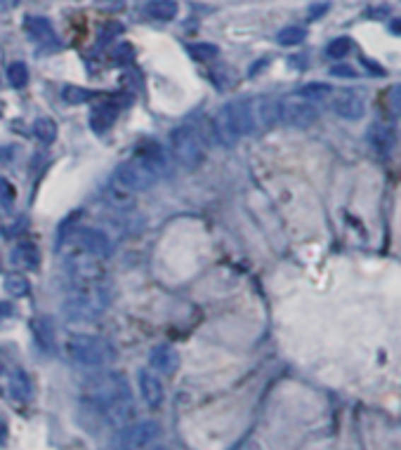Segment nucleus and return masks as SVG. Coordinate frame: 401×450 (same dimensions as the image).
<instances>
[{"label":"nucleus","mask_w":401,"mask_h":450,"mask_svg":"<svg viewBox=\"0 0 401 450\" xmlns=\"http://www.w3.org/2000/svg\"><path fill=\"white\" fill-rule=\"evenodd\" d=\"M137 382H139V391H142L146 405H149V408H158L161 403H163V384H161V379L153 375V372L139 370Z\"/></svg>","instance_id":"obj_13"},{"label":"nucleus","mask_w":401,"mask_h":450,"mask_svg":"<svg viewBox=\"0 0 401 450\" xmlns=\"http://www.w3.org/2000/svg\"><path fill=\"white\" fill-rule=\"evenodd\" d=\"M390 29H392L394 33H401V19H394V22L390 24Z\"/></svg>","instance_id":"obj_34"},{"label":"nucleus","mask_w":401,"mask_h":450,"mask_svg":"<svg viewBox=\"0 0 401 450\" xmlns=\"http://www.w3.org/2000/svg\"><path fill=\"white\" fill-rule=\"evenodd\" d=\"M149 450H165V448H149Z\"/></svg>","instance_id":"obj_35"},{"label":"nucleus","mask_w":401,"mask_h":450,"mask_svg":"<svg viewBox=\"0 0 401 450\" xmlns=\"http://www.w3.org/2000/svg\"><path fill=\"white\" fill-rule=\"evenodd\" d=\"M86 403L90 410L107 422L111 427H125L135 418V401H132L130 384L125 382L123 375L104 372L86 384Z\"/></svg>","instance_id":"obj_1"},{"label":"nucleus","mask_w":401,"mask_h":450,"mask_svg":"<svg viewBox=\"0 0 401 450\" xmlns=\"http://www.w3.org/2000/svg\"><path fill=\"white\" fill-rule=\"evenodd\" d=\"M66 356L83 368H104L116 358V349L109 340L97 335H71L64 344Z\"/></svg>","instance_id":"obj_5"},{"label":"nucleus","mask_w":401,"mask_h":450,"mask_svg":"<svg viewBox=\"0 0 401 450\" xmlns=\"http://www.w3.org/2000/svg\"><path fill=\"white\" fill-rule=\"evenodd\" d=\"M165 172V158L158 144L142 146L130 160L116 167L114 182L123 191H146Z\"/></svg>","instance_id":"obj_2"},{"label":"nucleus","mask_w":401,"mask_h":450,"mask_svg":"<svg viewBox=\"0 0 401 450\" xmlns=\"http://www.w3.org/2000/svg\"><path fill=\"white\" fill-rule=\"evenodd\" d=\"M170 151L185 170H196L206 158V146L192 125H180L170 132Z\"/></svg>","instance_id":"obj_6"},{"label":"nucleus","mask_w":401,"mask_h":450,"mask_svg":"<svg viewBox=\"0 0 401 450\" xmlns=\"http://www.w3.org/2000/svg\"><path fill=\"white\" fill-rule=\"evenodd\" d=\"M178 3L175 0H149L146 3V17L156 19V22H173L175 17H178Z\"/></svg>","instance_id":"obj_17"},{"label":"nucleus","mask_w":401,"mask_h":450,"mask_svg":"<svg viewBox=\"0 0 401 450\" xmlns=\"http://www.w3.org/2000/svg\"><path fill=\"white\" fill-rule=\"evenodd\" d=\"M109 292L102 280H88V283H74V292L62 304V314L71 323H93L107 312Z\"/></svg>","instance_id":"obj_3"},{"label":"nucleus","mask_w":401,"mask_h":450,"mask_svg":"<svg viewBox=\"0 0 401 450\" xmlns=\"http://www.w3.org/2000/svg\"><path fill=\"white\" fill-rule=\"evenodd\" d=\"M5 434H8V425H5V422L0 420V443L5 441Z\"/></svg>","instance_id":"obj_33"},{"label":"nucleus","mask_w":401,"mask_h":450,"mask_svg":"<svg viewBox=\"0 0 401 450\" xmlns=\"http://www.w3.org/2000/svg\"><path fill=\"white\" fill-rule=\"evenodd\" d=\"M12 201H15V189H12L8 179L0 177V203L3 206H12Z\"/></svg>","instance_id":"obj_28"},{"label":"nucleus","mask_w":401,"mask_h":450,"mask_svg":"<svg viewBox=\"0 0 401 450\" xmlns=\"http://www.w3.org/2000/svg\"><path fill=\"white\" fill-rule=\"evenodd\" d=\"M305 36H307V31L302 29V26H286V29L279 31L277 40H279L281 45L291 47V45H300L302 40H305Z\"/></svg>","instance_id":"obj_22"},{"label":"nucleus","mask_w":401,"mask_h":450,"mask_svg":"<svg viewBox=\"0 0 401 450\" xmlns=\"http://www.w3.org/2000/svg\"><path fill=\"white\" fill-rule=\"evenodd\" d=\"M64 102H69V104H86V102H90L93 100V93H90V90H86V88H76V85H66L64 88Z\"/></svg>","instance_id":"obj_27"},{"label":"nucleus","mask_w":401,"mask_h":450,"mask_svg":"<svg viewBox=\"0 0 401 450\" xmlns=\"http://www.w3.org/2000/svg\"><path fill=\"white\" fill-rule=\"evenodd\" d=\"M8 81L12 88L22 90L26 88V83H29V69H26V64H22V61H15V64H10L8 69Z\"/></svg>","instance_id":"obj_23"},{"label":"nucleus","mask_w":401,"mask_h":450,"mask_svg":"<svg viewBox=\"0 0 401 450\" xmlns=\"http://www.w3.org/2000/svg\"><path fill=\"white\" fill-rule=\"evenodd\" d=\"M390 102H392V109L401 116V83L390 90Z\"/></svg>","instance_id":"obj_31"},{"label":"nucleus","mask_w":401,"mask_h":450,"mask_svg":"<svg viewBox=\"0 0 401 450\" xmlns=\"http://www.w3.org/2000/svg\"><path fill=\"white\" fill-rule=\"evenodd\" d=\"M189 54H192L196 61H210L220 54V50H217V45H210V43H194L189 45Z\"/></svg>","instance_id":"obj_26"},{"label":"nucleus","mask_w":401,"mask_h":450,"mask_svg":"<svg viewBox=\"0 0 401 450\" xmlns=\"http://www.w3.org/2000/svg\"><path fill=\"white\" fill-rule=\"evenodd\" d=\"M24 29L29 33V38L36 40V43H52L54 40V29L45 17H26Z\"/></svg>","instance_id":"obj_16"},{"label":"nucleus","mask_w":401,"mask_h":450,"mask_svg":"<svg viewBox=\"0 0 401 450\" xmlns=\"http://www.w3.org/2000/svg\"><path fill=\"white\" fill-rule=\"evenodd\" d=\"M12 262L19 264L26 271H36L40 266V252L31 241H22L12 250Z\"/></svg>","instance_id":"obj_14"},{"label":"nucleus","mask_w":401,"mask_h":450,"mask_svg":"<svg viewBox=\"0 0 401 450\" xmlns=\"http://www.w3.org/2000/svg\"><path fill=\"white\" fill-rule=\"evenodd\" d=\"M132 57H135V50H132L128 43L116 47V57H114L116 64H128V61H132Z\"/></svg>","instance_id":"obj_29"},{"label":"nucleus","mask_w":401,"mask_h":450,"mask_svg":"<svg viewBox=\"0 0 401 450\" xmlns=\"http://www.w3.org/2000/svg\"><path fill=\"white\" fill-rule=\"evenodd\" d=\"M215 137L222 146H234L238 139L255 132L250 100H231L217 109L213 118Z\"/></svg>","instance_id":"obj_4"},{"label":"nucleus","mask_w":401,"mask_h":450,"mask_svg":"<svg viewBox=\"0 0 401 450\" xmlns=\"http://www.w3.org/2000/svg\"><path fill=\"white\" fill-rule=\"evenodd\" d=\"M116 118H118V109L114 104H100V107L90 114V128H93L97 135H104V132L111 130Z\"/></svg>","instance_id":"obj_15"},{"label":"nucleus","mask_w":401,"mask_h":450,"mask_svg":"<svg viewBox=\"0 0 401 450\" xmlns=\"http://www.w3.org/2000/svg\"><path fill=\"white\" fill-rule=\"evenodd\" d=\"M69 241L76 243V248L81 252H86V255L95 257V259H104L111 255V250H114V245H111V238L104 234L102 229H95V227H81L71 231V236H66ZM64 238V241H66ZM62 241V243H64Z\"/></svg>","instance_id":"obj_9"},{"label":"nucleus","mask_w":401,"mask_h":450,"mask_svg":"<svg viewBox=\"0 0 401 450\" xmlns=\"http://www.w3.org/2000/svg\"><path fill=\"white\" fill-rule=\"evenodd\" d=\"M368 144L373 151H378L380 156H387L394 144H397V135H394V128L387 123H373L368 128Z\"/></svg>","instance_id":"obj_11"},{"label":"nucleus","mask_w":401,"mask_h":450,"mask_svg":"<svg viewBox=\"0 0 401 450\" xmlns=\"http://www.w3.org/2000/svg\"><path fill=\"white\" fill-rule=\"evenodd\" d=\"M330 109H333L340 118H344V121H359V118L366 114L364 97L359 93H351V90H340V93H335L333 100H330Z\"/></svg>","instance_id":"obj_10"},{"label":"nucleus","mask_w":401,"mask_h":450,"mask_svg":"<svg viewBox=\"0 0 401 450\" xmlns=\"http://www.w3.org/2000/svg\"><path fill=\"white\" fill-rule=\"evenodd\" d=\"M36 333H38V342L43 344L47 351L54 349V326L50 319H38L36 321Z\"/></svg>","instance_id":"obj_21"},{"label":"nucleus","mask_w":401,"mask_h":450,"mask_svg":"<svg viewBox=\"0 0 401 450\" xmlns=\"http://www.w3.org/2000/svg\"><path fill=\"white\" fill-rule=\"evenodd\" d=\"M361 64H364L366 69H368V71H373V73H376V78H383V76H385L383 66H378L376 61H371V59H361Z\"/></svg>","instance_id":"obj_32"},{"label":"nucleus","mask_w":401,"mask_h":450,"mask_svg":"<svg viewBox=\"0 0 401 450\" xmlns=\"http://www.w3.org/2000/svg\"><path fill=\"white\" fill-rule=\"evenodd\" d=\"M33 135L40 144H52L54 137H57V125H54L52 118H38L33 123Z\"/></svg>","instance_id":"obj_19"},{"label":"nucleus","mask_w":401,"mask_h":450,"mask_svg":"<svg viewBox=\"0 0 401 450\" xmlns=\"http://www.w3.org/2000/svg\"><path fill=\"white\" fill-rule=\"evenodd\" d=\"M279 118L284 123L293 125V128H309L319 118V109L309 100H305V97L293 95L279 100Z\"/></svg>","instance_id":"obj_8"},{"label":"nucleus","mask_w":401,"mask_h":450,"mask_svg":"<svg viewBox=\"0 0 401 450\" xmlns=\"http://www.w3.org/2000/svg\"><path fill=\"white\" fill-rule=\"evenodd\" d=\"M330 76H337V78H356V71L347 64H337L330 69Z\"/></svg>","instance_id":"obj_30"},{"label":"nucleus","mask_w":401,"mask_h":450,"mask_svg":"<svg viewBox=\"0 0 401 450\" xmlns=\"http://www.w3.org/2000/svg\"><path fill=\"white\" fill-rule=\"evenodd\" d=\"M5 290H8L12 297H24V295H29L31 290L29 278L22 276V273H8V276H5Z\"/></svg>","instance_id":"obj_20"},{"label":"nucleus","mask_w":401,"mask_h":450,"mask_svg":"<svg viewBox=\"0 0 401 450\" xmlns=\"http://www.w3.org/2000/svg\"><path fill=\"white\" fill-rule=\"evenodd\" d=\"M351 52V40L347 36H340V38H333L326 47V54L333 59H342L347 57V54Z\"/></svg>","instance_id":"obj_25"},{"label":"nucleus","mask_w":401,"mask_h":450,"mask_svg":"<svg viewBox=\"0 0 401 450\" xmlns=\"http://www.w3.org/2000/svg\"><path fill=\"white\" fill-rule=\"evenodd\" d=\"M149 365H151L153 370L170 375V372L178 370V365H180V354H178V351H175L173 347H168V344H158V347H153V349L149 351Z\"/></svg>","instance_id":"obj_12"},{"label":"nucleus","mask_w":401,"mask_h":450,"mask_svg":"<svg viewBox=\"0 0 401 450\" xmlns=\"http://www.w3.org/2000/svg\"><path fill=\"white\" fill-rule=\"evenodd\" d=\"M10 393L15 396V401H22V403H26V401L31 398V393H33L31 382L22 370H15L10 375Z\"/></svg>","instance_id":"obj_18"},{"label":"nucleus","mask_w":401,"mask_h":450,"mask_svg":"<svg viewBox=\"0 0 401 450\" xmlns=\"http://www.w3.org/2000/svg\"><path fill=\"white\" fill-rule=\"evenodd\" d=\"M161 436L158 422H137L125 425L111 439V450H146Z\"/></svg>","instance_id":"obj_7"},{"label":"nucleus","mask_w":401,"mask_h":450,"mask_svg":"<svg viewBox=\"0 0 401 450\" xmlns=\"http://www.w3.org/2000/svg\"><path fill=\"white\" fill-rule=\"evenodd\" d=\"M300 97H305V100H323V97L333 95V88L326 85V83H309V85H302L300 88Z\"/></svg>","instance_id":"obj_24"}]
</instances>
